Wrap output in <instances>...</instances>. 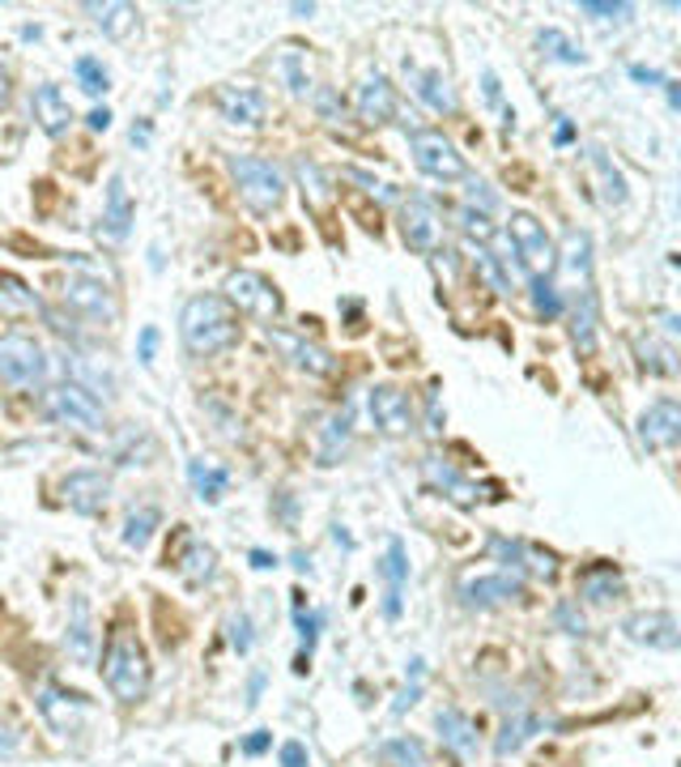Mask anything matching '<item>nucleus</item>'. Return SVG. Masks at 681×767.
<instances>
[{"instance_id": "nucleus-29", "label": "nucleus", "mask_w": 681, "mask_h": 767, "mask_svg": "<svg viewBox=\"0 0 681 767\" xmlns=\"http://www.w3.org/2000/svg\"><path fill=\"white\" fill-rule=\"evenodd\" d=\"M86 13L94 17V26L107 35V39H128L132 30H137V9L132 4H124V0H90L86 4Z\"/></svg>"}, {"instance_id": "nucleus-13", "label": "nucleus", "mask_w": 681, "mask_h": 767, "mask_svg": "<svg viewBox=\"0 0 681 767\" xmlns=\"http://www.w3.org/2000/svg\"><path fill=\"white\" fill-rule=\"evenodd\" d=\"M214 103H218L222 119H227V124H234V128H260V124H265V116H269V99H265L256 86H247V81H230V86H218Z\"/></svg>"}, {"instance_id": "nucleus-42", "label": "nucleus", "mask_w": 681, "mask_h": 767, "mask_svg": "<svg viewBox=\"0 0 681 767\" xmlns=\"http://www.w3.org/2000/svg\"><path fill=\"white\" fill-rule=\"evenodd\" d=\"M588 163H592V171H596L601 183H605V188H601V192H605V201H609V205H622L626 201V179H622V171L605 158V150H588Z\"/></svg>"}, {"instance_id": "nucleus-33", "label": "nucleus", "mask_w": 681, "mask_h": 767, "mask_svg": "<svg viewBox=\"0 0 681 767\" xmlns=\"http://www.w3.org/2000/svg\"><path fill=\"white\" fill-rule=\"evenodd\" d=\"M158 525H163V512H158L154 503L132 508V512H128V521H124V546H128V550H145V546L154 541Z\"/></svg>"}, {"instance_id": "nucleus-58", "label": "nucleus", "mask_w": 681, "mask_h": 767, "mask_svg": "<svg viewBox=\"0 0 681 767\" xmlns=\"http://www.w3.org/2000/svg\"><path fill=\"white\" fill-rule=\"evenodd\" d=\"M252 567H256V572H269V567H278V559H273L269 550H252Z\"/></svg>"}, {"instance_id": "nucleus-11", "label": "nucleus", "mask_w": 681, "mask_h": 767, "mask_svg": "<svg viewBox=\"0 0 681 767\" xmlns=\"http://www.w3.org/2000/svg\"><path fill=\"white\" fill-rule=\"evenodd\" d=\"M634 435H639L643 452H665V448L681 444V401H673V397L652 401L634 418Z\"/></svg>"}, {"instance_id": "nucleus-61", "label": "nucleus", "mask_w": 681, "mask_h": 767, "mask_svg": "<svg viewBox=\"0 0 681 767\" xmlns=\"http://www.w3.org/2000/svg\"><path fill=\"white\" fill-rule=\"evenodd\" d=\"M132 141H141V145H145V141H150V124H141V128L132 124Z\"/></svg>"}, {"instance_id": "nucleus-26", "label": "nucleus", "mask_w": 681, "mask_h": 767, "mask_svg": "<svg viewBox=\"0 0 681 767\" xmlns=\"http://www.w3.org/2000/svg\"><path fill=\"white\" fill-rule=\"evenodd\" d=\"M132 231V196H128V183L124 176L107 179V201H103V235L107 239H128Z\"/></svg>"}, {"instance_id": "nucleus-54", "label": "nucleus", "mask_w": 681, "mask_h": 767, "mask_svg": "<svg viewBox=\"0 0 681 767\" xmlns=\"http://www.w3.org/2000/svg\"><path fill=\"white\" fill-rule=\"evenodd\" d=\"M417 695H422V678H413V682H409V687L400 691V700H397V708H393V712L400 716V712L409 708V704H417Z\"/></svg>"}, {"instance_id": "nucleus-51", "label": "nucleus", "mask_w": 681, "mask_h": 767, "mask_svg": "<svg viewBox=\"0 0 681 767\" xmlns=\"http://www.w3.org/2000/svg\"><path fill=\"white\" fill-rule=\"evenodd\" d=\"M558 623L567 627V636H583V614H575V601L558 605Z\"/></svg>"}, {"instance_id": "nucleus-25", "label": "nucleus", "mask_w": 681, "mask_h": 767, "mask_svg": "<svg viewBox=\"0 0 681 767\" xmlns=\"http://www.w3.org/2000/svg\"><path fill=\"white\" fill-rule=\"evenodd\" d=\"M435 725H439V738H444V746L460 755V759H468V755H477V720L468 716V712L460 708H444L435 716Z\"/></svg>"}, {"instance_id": "nucleus-4", "label": "nucleus", "mask_w": 681, "mask_h": 767, "mask_svg": "<svg viewBox=\"0 0 681 767\" xmlns=\"http://www.w3.org/2000/svg\"><path fill=\"white\" fill-rule=\"evenodd\" d=\"M507 239H511L515 260H519V269H524L532 282H537V278H550V273L558 269V247H554L550 231H545L532 214H511Z\"/></svg>"}, {"instance_id": "nucleus-1", "label": "nucleus", "mask_w": 681, "mask_h": 767, "mask_svg": "<svg viewBox=\"0 0 681 767\" xmlns=\"http://www.w3.org/2000/svg\"><path fill=\"white\" fill-rule=\"evenodd\" d=\"M179 337L196 358L234 350L243 337L239 311L222 295H192L179 311Z\"/></svg>"}, {"instance_id": "nucleus-28", "label": "nucleus", "mask_w": 681, "mask_h": 767, "mask_svg": "<svg viewBox=\"0 0 681 767\" xmlns=\"http://www.w3.org/2000/svg\"><path fill=\"white\" fill-rule=\"evenodd\" d=\"M596 324H601V316H596V295H592V286H583L579 298H575V307H570V342H575L579 355H592V350H596Z\"/></svg>"}, {"instance_id": "nucleus-22", "label": "nucleus", "mask_w": 681, "mask_h": 767, "mask_svg": "<svg viewBox=\"0 0 681 767\" xmlns=\"http://www.w3.org/2000/svg\"><path fill=\"white\" fill-rule=\"evenodd\" d=\"M269 64H273V77L282 81L294 99L316 94V86H311V52H307V48H298V43H282V48L273 52Z\"/></svg>"}, {"instance_id": "nucleus-41", "label": "nucleus", "mask_w": 681, "mask_h": 767, "mask_svg": "<svg viewBox=\"0 0 681 767\" xmlns=\"http://www.w3.org/2000/svg\"><path fill=\"white\" fill-rule=\"evenodd\" d=\"M73 73H77V81H81V90L86 94H107L112 90V73H107V64L99 56H77L73 60Z\"/></svg>"}, {"instance_id": "nucleus-55", "label": "nucleus", "mask_w": 681, "mask_h": 767, "mask_svg": "<svg viewBox=\"0 0 681 767\" xmlns=\"http://www.w3.org/2000/svg\"><path fill=\"white\" fill-rule=\"evenodd\" d=\"M269 742H273V738H269L265 729H256V733L243 742V751H247V755H265V751H269Z\"/></svg>"}, {"instance_id": "nucleus-20", "label": "nucleus", "mask_w": 681, "mask_h": 767, "mask_svg": "<svg viewBox=\"0 0 681 767\" xmlns=\"http://www.w3.org/2000/svg\"><path fill=\"white\" fill-rule=\"evenodd\" d=\"M519 589H524V580H519V576H511V572L464 576V580H460V601H464L468 610H490V605H499V601L515 597Z\"/></svg>"}, {"instance_id": "nucleus-36", "label": "nucleus", "mask_w": 681, "mask_h": 767, "mask_svg": "<svg viewBox=\"0 0 681 767\" xmlns=\"http://www.w3.org/2000/svg\"><path fill=\"white\" fill-rule=\"evenodd\" d=\"M380 759H384L388 767H426V746H422L417 738L400 733V738L380 742Z\"/></svg>"}, {"instance_id": "nucleus-2", "label": "nucleus", "mask_w": 681, "mask_h": 767, "mask_svg": "<svg viewBox=\"0 0 681 767\" xmlns=\"http://www.w3.org/2000/svg\"><path fill=\"white\" fill-rule=\"evenodd\" d=\"M103 682L119 704H141L150 691V652L137 640V631L115 627L103 649Z\"/></svg>"}, {"instance_id": "nucleus-32", "label": "nucleus", "mask_w": 681, "mask_h": 767, "mask_svg": "<svg viewBox=\"0 0 681 767\" xmlns=\"http://www.w3.org/2000/svg\"><path fill=\"white\" fill-rule=\"evenodd\" d=\"M175 567H179V576H183L188 585H205V580L218 572V554H214V546H205V541H188L183 554L175 559Z\"/></svg>"}, {"instance_id": "nucleus-15", "label": "nucleus", "mask_w": 681, "mask_h": 767, "mask_svg": "<svg viewBox=\"0 0 681 767\" xmlns=\"http://www.w3.org/2000/svg\"><path fill=\"white\" fill-rule=\"evenodd\" d=\"M367 410H371V422L380 435H409L413 431V406L409 397L400 393L397 384H375L371 397H367Z\"/></svg>"}, {"instance_id": "nucleus-19", "label": "nucleus", "mask_w": 681, "mask_h": 767, "mask_svg": "<svg viewBox=\"0 0 681 767\" xmlns=\"http://www.w3.org/2000/svg\"><path fill=\"white\" fill-rule=\"evenodd\" d=\"M404 81H409V90H413L431 112H439V116H455V112H460V99H455L452 81H448L439 68H417V64L404 60Z\"/></svg>"}, {"instance_id": "nucleus-43", "label": "nucleus", "mask_w": 681, "mask_h": 767, "mask_svg": "<svg viewBox=\"0 0 681 767\" xmlns=\"http://www.w3.org/2000/svg\"><path fill=\"white\" fill-rule=\"evenodd\" d=\"M532 311H537L541 320H554V316L563 311V298H558V286H554L550 278H537V282H532Z\"/></svg>"}, {"instance_id": "nucleus-37", "label": "nucleus", "mask_w": 681, "mask_h": 767, "mask_svg": "<svg viewBox=\"0 0 681 767\" xmlns=\"http://www.w3.org/2000/svg\"><path fill=\"white\" fill-rule=\"evenodd\" d=\"M541 725H545L541 716H532V712H519L515 720H507V725H503V733H499L494 751H499V755L507 759V755H515V751H519V746H524V742H528V738H532V733H537Z\"/></svg>"}, {"instance_id": "nucleus-5", "label": "nucleus", "mask_w": 681, "mask_h": 767, "mask_svg": "<svg viewBox=\"0 0 681 767\" xmlns=\"http://www.w3.org/2000/svg\"><path fill=\"white\" fill-rule=\"evenodd\" d=\"M409 154L417 163V171L439 183H455V179H468V163L464 154L455 150L452 137H444L439 128H417L409 132Z\"/></svg>"}, {"instance_id": "nucleus-59", "label": "nucleus", "mask_w": 681, "mask_h": 767, "mask_svg": "<svg viewBox=\"0 0 681 767\" xmlns=\"http://www.w3.org/2000/svg\"><path fill=\"white\" fill-rule=\"evenodd\" d=\"M554 141H558V145H570V141H575V128H570L563 116H558V128H554Z\"/></svg>"}, {"instance_id": "nucleus-62", "label": "nucleus", "mask_w": 681, "mask_h": 767, "mask_svg": "<svg viewBox=\"0 0 681 767\" xmlns=\"http://www.w3.org/2000/svg\"><path fill=\"white\" fill-rule=\"evenodd\" d=\"M294 567H298V572H311V559H307L303 550H294Z\"/></svg>"}, {"instance_id": "nucleus-34", "label": "nucleus", "mask_w": 681, "mask_h": 767, "mask_svg": "<svg viewBox=\"0 0 681 767\" xmlns=\"http://www.w3.org/2000/svg\"><path fill=\"white\" fill-rule=\"evenodd\" d=\"M188 477H192V486H196V495H201L205 503H218L230 486V473L222 470V465H214V461H205V457L188 461Z\"/></svg>"}, {"instance_id": "nucleus-57", "label": "nucleus", "mask_w": 681, "mask_h": 767, "mask_svg": "<svg viewBox=\"0 0 681 767\" xmlns=\"http://www.w3.org/2000/svg\"><path fill=\"white\" fill-rule=\"evenodd\" d=\"M426 401H431V431L439 435V431H444V418H439V388H431V397H426Z\"/></svg>"}, {"instance_id": "nucleus-35", "label": "nucleus", "mask_w": 681, "mask_h": 767, "mask_svg": "<svg viewBox=\"0 0 681 767\" xmlns=\"http://www.w3.org/2000/svg\"><path fill=\"white\" fill-rule=\"evenodd\" d=\"M558 265H563L567 273H575V278H583V282H588V273H592V239H588V231L570 227L567 235H563Z\"/></svg>"}, {"instance_id": "nucleus-45", "label": "nucleus", "mask_w": 681, "mask_h": 767, "mask_svg": "<svg viewBox=\"0 0 681 767\" xmlns=\"http://www.w3.org/2000/svg\"><path fill=\"white\" fill-rule=\"evenodd\" d=\"M311 103H316V112H320V119H324L329 128H345V119L349 116H345V103H340L333 90H316Z\"/></svg>"}, {"instance_id": "nucleus-49", "label": "nucleus", "mask_w": 681, "mask_h": 767, "mask_svg": "<svg viewBox=\"0 0 681 767\" xmlns=\"http://www.w3.org/2000/svg\"><path fill=\"white\" fill-rule=\"evenodd\" d=\"M154 355H158V329H154V324H145V329H141V337H137V358L150 367Z\"/></svg>"}, {"instance_id": "nucleus-9", "label": "nucleus", "mask_w": 681, "mask_h": 767, "mask_svg": "<svg viewBox=\"0 0 681 767\" xmlns=\"http://www.w3.org/2000/svg\"><path fill=\"white\" fill-rule=\"evenodd\" d=\"M400 235H404V243L413 252L431 256V252L444 247L448 222H444V214H439V205L431 196H409V201H400Z\"/></svg>"}, {"instance_id": "nucleus-40", "label": "nucleus", "mask_w": 681, "mask_h": 767, "mask_svg": "<svg viewBox=\"0 0 681 767\" xmlns=\"http://www.w3.org/2000/svg\"><path fill=\"white\" fill-rule=\"evenodd\" d=\"M537 48H541V56L550 60H563V64H583V48L570 39V35H563V30H537Z\"/></svg>"}, {"instance_id": "nucleus-52", "label": "nucleus", "mask_w": 681, "mask_h": 767, "mask_svg": "<svg viewBox=\"0 0 681 767\" xmlns=\"http://www.w3.org/2000/svg\"><path fill=\"white\" fill-rule=\"evenodd\" d=\"M307 759H311V755H307L303 742H285L282 746V767H307Z\"/></svg>"}, {"instance_id": "nucleus-24", "label": "nucleus", "mask_w": 681, "mask_h": 767, "mask_svg": "<svg viewBox=\"0 0 681 767\" xmlns=\"http://www.w3.org/2000/svg\"><path fill=\"white\" fill-rule=\"evenodd\" d=\"M30 116H35V124H39L48 137H64L68 124H73V107H68V99L60 94V86H39V90L30 94Z\"/></svg>"}, {"instance_id": "nucleus-38", "label": "nucleus", "mask_w": 681, "mask_h": 767, "mask_svg": "<svg viewBox=\"0 0 681 767\" xmlns=\"http://www.w3.org/2000/svg\"><path fill=\"white\" fill-rule=\"evenodd\" d=\"M349 410H340L329 418V426H324V444H320V465H337V457L349 448Z\"/></svg>"}, {"instance_id": "nucleus-16", "label": "nucleus", "mask_w": 681, "mask_h": 767, "mask_svg": "<svg viewBox=\"0 0 681 767\" xmlns=\"http://www.w3.org/2000/svg\"><path fill=\"white\" fill-rule=\"evenodd\" d=\"M626 640L634 644H647V649L673 652L681 649V623L665 610H643V614H630L622 623Z\"/></svg>"}, {"instance_id": "nucleus-44", "label": "nucleus", "mask_w": 681, "mask_h": 767, "mask_svg": "<svg viewBox=\"0 0 681 767\" xmlns=\"http://www.w3.org/2000/svg\"><path fill=\"white\" fill-rule=\"evenodd\" d=\"M0 295L9 298V303H22L26 311H43V303H39V295L17 278V273H0Z\"/></svg>"}, {"instance_id": "nucleus-23", "label": "nucleus", "mask_w": 681, "mask_h": 767, "mask_svg": "<svg viewBox=\"0 0 681 767\" xmlns=\"http://www.w3.org/2000/svg\"><path fill=\"white\" fill-rule=\"evenodd\" d=\"M422 473H426V482H431L435 490H444L460 508H473V503L481 499V486H477L473 477H464V473L455 470L452 461H444V457H426V461H422Z\"/></svg>"}, {"instance_id": "nucleus-63", "label": "nucleus", "mask_w": 681, "mask_h": 767, "mask_svg": "<svg viewBox=\"0 0 681 767\" xmlns=\"http://www.w3.org/2000/svg\"><path fill=\"white\" fill-rule=\"evenodd\" d=\"M4 99H9V73L0 68V107H4Z\"/></svg>"}, {"instance_id": "nucleus-17", "label": "nucleus", "mask_w": 681, "mask_h": 767, "mask_svg": "<svg viewBox=\"0 0 681 767\" xmlns=\"http://www.w3.org/2000/svg\"><path fill=\"white\" fill-rule=\"evenodd\" d=\"M354 107H358V119L371 124V128L393 124V119H397V90H393V81H388L384 73L362 77L358 90H354Z\"/></svg>"}, {"instance_id": "nucleus-47", "label": "nucleus", "mask_w": 681, "mask_h": 767, "mask_svg": "<svg viewBox=\"0 0 681 767\" xmlns=\"http://www.w3.org/2000/svg\"><path fill=\"white\" fill-rule=\"evenodd\" d=\"M639 355H643V367H647V371H660V375H665V371H678V367H669V362H665V350H660V346H652V342H643V337H639Z\"/></svg>"}, {"instance_id": "nucleus-46", "label": "nucleus", "mask_w": 681, "mask_h": 767, "mask_svg": "<svg viewBox=\"0 0 681 767\" xmlns=\"http://www.w3.org/2000/svg\"><path fill=\"white\" fill-rule=\"evenodd\" d=\"M579 13L609 22V17H630V13H634V4H626V0H579Z\"/></svg>"}, {"instance_id": "nucleus-10", "label": "nucleus", "mask_w": 681, "mask_h": 767, "mask_svg": "<svg viewBox=\"0 0 681 767\" xmlns=\"http://www.w3.org/2000/svg\"><path fill=\"white\" fill-rule=\"evenodd\" d=\"M490 554L503 563V572L511 576H519V580H554L558 576V554H550V550H541V546H532V541H519V537H494L490 541Z\"/></svg>"}, {"instance_id": "nucleus-18", "label": "nucleus", "mask_w": 681, "mask_h": 767, "mask_svg": "<svg viewBox=\"0 0 681 767\" xmlns=\"http://www.w3.org/2000/svg\"><path fill=\"white\" fill-rule=\"evenodd\" d=\"M35 704L43 712V720L56 729V733H77L81 729V720H86V700L81 695H68V691H60L52 682H39L35 687Z\"/></svg>"}, {"instance_id": "nucleus-50", "label": "nucleus", "mask_w": 681, "mask_h": 767, "mask_svg": "<svg viewBox=\"0 0 681 767\" xmlns=\"http://www.w3.org/2000/svg\"><path fill=\"white\" fill-rule=\"evenodd\" d=\"M320 627H324V614H303L298 610V631H303V644H307V652H311V644H316V636H320Z\"/></svg>"}, {"instance_id": "nucleus-31", "label": "nucleus", "mask_w": 681, "mask_h": 767, "mask_svg": "<svg viewBox=\"0 0 681 767\" xmlns=\"http://www.w3.org/2000/svg\"><path fill=\"white\" fill-rule=\"evenodd\" d=\"M64 644H68V656L90 665L94 661V627H90V605L86 597H73V623L64 631Z\"/></svg>"}, {"instance_id": "nucleus-39", "label": "nucleus", "mask_w": 681, "mask_h": 767, "mask_svg": "<svg viewBox=\"0 0 681 767\" xmlns=\"http://www.w3.org/2000/svg\"><path fill=\"white\" fill-rule=\"evenodd\" d=\"M294 176L303 183V196L316 205V209H324L329 205V179L320 171V163H311V158H294Z\"/></svg>"}, {"instance_id": "nucleus-27", "label": "nucleus", "mask_w": 681, "mask_h": 767, "mask_svg": "<svg viewBox=\"0 0 681 767\" xmlns=\"http://www.w3.org/2000/svg\"><path fill=\"white\" fill-rule=\"evenodd\" d=\"M622 592H626V580L614 563H596V567L579 572V597L592 601V605H609V601H618Z\"/></svg>"}, {"instance_id": "nucleus-7", "label": "nucleus", "mask_w": 681, "mask_h": 767, "mask_svg": "<svg viewBox=\"0 0 681 767\" xmlns=\"http://www.w3.org/2000/svg\"><path fill=\"white\" fill-rule=\"evenodd\" d=\"M43 410L52 422L60 426H73V431H103V401L90 393V388H81V384H73V380H64L56 388H48L43 393Z\"/></svg>"}, {"instance_id": "nucleus-3", "label": "nucleus", "mask_w": 681, "mask_h": 767, "mask_svg": "<svg viewBox=\"0 0 681 767\" xmlns=\"http://www.w3.org/2000/svg\"><path fill=\"white\" fill-rule=\"evenodd\" d=\"M230 176L239 183V196L247 201L252 214L269 218L278 214L285 201V176L273 158H260V154H230Z\"/></svg>"}, {"instance_id": "nucleus-21", "label": "nucleus", "mask_w": 681, "mask_h": 767, "mask_svg": "<svg viewBox=\"0 0 681 767\" xmlns=\"http://www.w3.org/2000/svg\"><path fill=\"white\" fill-rule=\"evenodd\" d=\"M269 342L290 355V362L298 367V371H307V375H333L337 371V358L329 355L324 346H316V342H307V337H294V333H282V329H269Z\"/></svg>"}, {"instance_id": "nucleus-6", "label": "nucleus", "mask_w": 681, "mask_h": 767, "mask_svg": "<svg viewBox=\"0 0 681 767\" xmlns=\"http://www.w3.org/2000/svg\"><path fill=\"white\" fill-rule=\"evenodd\" d=\"M227 303L234 311H243V316H252V320H265L269 329H273V320L282 316V291L265 278V273H256V269H234L227 273Z\"/></svg>"}, {"instance_id": "nucleus-8", "label": "nucleus", "mask_w": 681, "mask_h": 767, "mask_svg": "<svg viewBox=\"0 0 681 767\" xmlns=\"http://www.w3.org/2000/svg\"><path fill=\"white\" fill-rule=\"evenodd\" d=\"M48 375V355L35 337L26 333H4L0 337V380L9 388H35Z\"/></svg>"}, {"instance_id": "nucleus-53", "label": "nucleus", "mask_w": 681, "mask_h": 767, "mask_svg": "<svg viewBox=\"0 0 681 767\" xmlns=\"http://www.w3.org/2000/svg\"><path fill=\"white\" fill-rule=\"evenodd\" d=\"M630 77H634V81H647V86H665V73H660V68H647V64H630Z\"/></svg>"}, {"instance_id": "nucleus-56", "label": "nucleus", "mask_w": 681, "mask_h": 767, "mask_svg": "<svg viewBox=\"0 0 681 767\" xmlns=\"http://www.w3.org/2000/svg\"><path fill=\"white\" fill-rule=\"evenodd\" d=\"M86 124H90L94 132H107V128H112V112H107V107H94V112L86 116Z\"/></svg>"}, {"instance_id": "nucleus-48", "label": "nucleus", "mask_w": 681, "mask_h": 767, "mask_svg": "<svg viewBox=\"0 0 681 767\" xmlns=\"http://www.w3.org/2000/svg\"><path fill=\"white\" fill-rule=\"evenodd\" d=\"M230 644L239 652L252 649V618H247V614H234V618H230Z\"/></svg>"}, {"instance_id": "nucleus-14", "label": "nucleus", "mask_w": 681, "mask_h": 767, "mask_svg": "<svg viewBox=\"0 0 681 767\" xmlns=\"http://www.w3.org/2000/svg\"><path fill=\"white\" fill-rule=\"evenodd\" d=\"M60 499L81 516H99L112 499V477L99 470H73L60 482Z\"/></svg>"}, {"instance_id": "nucleus-60", "label": "nucleus", "mask_w": 681, "mask_h": 767, "mask_svg": "<svg viewBox=\"0 0 681 767\" xmlns=\"http://www.w3.org/2000/svg\"><path fill=\"white\" fill-rule=\"evenodd\" d=\"M665 90H669V107H673V112H681V86H678V81H665Z\"/></svg>"}, {"instance_id": "nucleus-30", "label": "nucleus", "mask_w": 681, "mask_h": 767, "mask_svg": "<svg viewBox=\"0 0 681 767\" xmlns=\"http://www.w3.org/2000/svg\"><path fill=\"white\" fill-rule=\"evenodd\" d=\"M384 580H388V592H384V614L388 618H400V589L409 580V559H404V541H388V554L380 563Z\"/></svg>"}, {"instance_id": "nucleus-12", "label": "nucleus", "mask_w": 681, "mask_h": 767, "mask_svg": "<svg viewBox=\"0 0 681 767\" xmlns=\"http://www.w3.org/2000/svg\"><path fill=\"white\" fill-rule=\"evenodd\" d=\"M60 303L86 320H103L112 324L115 320V298L112 291L103 286V278H90V273H68L60 282Z\"/></svg>"}]
</instances>
